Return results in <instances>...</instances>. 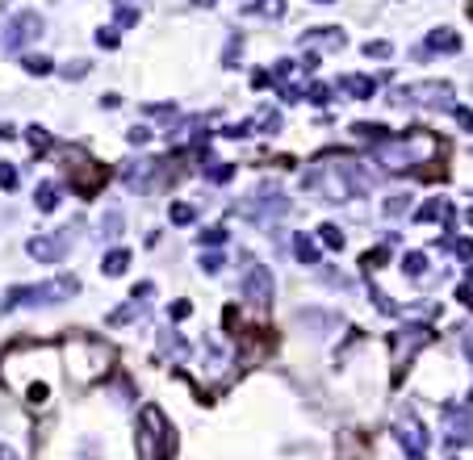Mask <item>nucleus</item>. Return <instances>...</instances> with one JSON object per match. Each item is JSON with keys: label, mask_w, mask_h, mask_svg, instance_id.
Instances as JSON below:
<instances>
[{"label": "nucleus", "mask_w": 473, "mask_h": 460, "mask_svg": "<svg viewBox=\"0 0 473 460\" xmlns=\"http://www.w3.org/2000/svg\"><path fill=\"white\" fill-rule=\"evenodd\" d=\"M80 289L76 276H59V280H47V284H17L4 293V310H30V306H55L63 297H72Z\"/></svg>", "instance_id": "f257e3e1"}, {"label": "nucleus", "mask_w": 473, "mask_h": 460, "mask_svg": "<svg viewBox=\"0 0 473 460\" xmlns=\"http://www.w3.org/2000/svg\"><path fill=\"white\" fill-rule=\"evenodd\" d=\"M139 456L142 460H168L172 456V435H168V422H164V410L147 406L139 422Z\"/></svg>", "instance_id": "f03ea898"}, {"label": "nucleus", "mask_w": 473, "mask_h": 460, "mask_svg": "<svg viewBox=\"0 0 473 460\" xmlns=\"http://www.w3.org/2000/svg\"><path fill=\"white\" fill-rule=\"evenodd\" d=\"M67 360H72V372H76V381H96V376H105V368H109V347H101L93 339H76V343H67Z\"/></svg>", "instance_id": "7ed1b4c3"}, {"label": "nucleus", "mask_w": 473, "mask_h": 460, "mask_svg": "<svg viewBox=\"0 0 473 460\" xmlns=\"http://www.w3.org/2000/svg\"><path fill=\"white\" fill-rule=\"evenodd\" d=\"M273 272L260 264V260H251V255H243V297H247V306H256V310H264L268 301H273Z\"/></svg>", "instance_id": "20e7f679"}, {"label": "nucleus", "mask_w": 473, "mask_h": 460, "mask_svg": "<svg viewBox=\"0 0 473 460\" xmlns=\"http://www.w3.org/2000/svg\"><path fill=\"white\" fill-rule=\"evenodd\" d=\"M63 172H67V180L76 184L80 192H96V188L105 184V176H109V172H105L101 163H93L84 151H67V163H63Z\"/></svg>", "instance_id": "39448f33"}, {"label": "nucleus", "mask_w": 473, "mask_h": 460, "mask_svg": "<svg viewBox=\"0 0 473 460\" xmlns=\"http://www.w3.org/2000/svg\"><path fill=\"white\" fill-rule=\"evenodd\" d=\"M423 343H431V326H423V322H415V326H402L398 335H394V364L402 368Z\"/></svg>", "instance_id": "423d86ee"}, {"label": "nucleus", "mask_w": 473, "mask_h": 460, "mask_svg": "<svg viewBox=\"0 0 473 460\" xmlns=\"http://www.w3.org/2000/svg\"><path fill=\"white\" fill-rule=\"evenodd\" d=\"M398 444L406 448V456H411V460H423L427 431L419 427V418H415V414H402V418H398Z\"/></svg>", "instance_id": "0eeeda50"}, {"label": "nucleus", "mask_w": 473, "mask_h": 460, "mask_svg": "<svg viewBox=\"0 0 473 460\" xmlns=\"http://www.w3.org/2000/svg\"><path fill=\"white\" fill-rule=\"evenodd\" d=\"M444 422H448V439L452 444H469L473 439V414L465 406H444Z\"/></svg>", "instance_id": "6e6552de"}, {"label": "nucleus", "mask_w": 473, "mask_h": 460, "mask_svg": "<svg viewBox=\"0 0 473 460\" xmlns=\"http://www.w3.org/2000/svg\"><path fill=\"white\" fill-rule=\"evenodd\" d=\"M38 30H42V21H38L34 13H21V17L13 21V34H4V46H21L25 38H34Z\"/></svg>", "instance_id": "1a4fd4ad"}, {"label": "nucleus", "mask_w": 473, "mask_h": 460, "mask_svg": "<svg viewBox=\"0 0 473 460\" xmlns=\"http://www.w3.org/2000/svg\"><path fill=\"white\" fill-rule=\"evenodd\" d=\"M30 255H34V260H42V264H55V260L63 255V238H47V234L30 238Z\"/></svg>", "instance_id": "9d476101"}, {"label": "nucleus", "mask_w": 473, "mask_h": 460, "mask_svg": "<svg viewBox=\"0 0 473 460\" xmlns=\"http://www.w3.org/2000/svg\"><path fill=\"white\" fill-rule=\"evenodd\" d=\"M339 88L352 92L356 100H369V96L377 92V80H373V76H339Z\"/></svg>", "instance_id": "9b49d317"}, {"label": "nucleus", "mask_w": 473, "mask_h": 460, "mask_svg": "<svg viewBox=\"0 0 473 460\" xmlns=\"http://www.w3.org/2000/svg\"><path fill=\"white\" fill-rule=\"evenodd\" d=\"M126 264H130V251H122V247H118V251H109V255L101 260V272H105V276H122V272H126Z\"/></svg>", "instance_id": "f8f14e48"}, {"label": "nucleus", "mask_w": 473, "mask_h": 460, "mask_svg": "<svg viewBox=\"0 0 473 460\" xmlns=\"http://www.w3.org/2000/svg\"><path fill=\"white\" fill-rule=\"evenodd\" d=\"M34 201H38V209H42V214H50V209L59 205V184L42 180V184H38V192H34Z\"/></svg>", "instance_id": "ddd939ff"}, {"label": "nucleus", "mask_w": 473, "mask_h": 460, "mask_svg": "<svg viewBox=\"0 0 473 460\" xmlns=\"http://www.w3.org/2000/svg\"><path fill=\"white\" fill-rule=\"evenodd\" d=\"M293 255H297L302 264H319V247H314V238L297 234V238H293Z\"/></svg>", "instance_id": "4468645a"}, {"label": "nucleus", "mask_w": 473, "mask_h": 460, "mask_svg": "<svg viewBox=\"0 0 473 460\" xmlns=\"http://www.w3.org/2000/svg\"><path fill=\"white\" fill-rule=\"evenodd\" d=\"M159 343H164V352H168V356H176V360H185V356H189V347H185V339H181V335H168V330H164V339H159Z\"/></svg>", "instance_id": "2eb2a0df"}, {"label": "nucleus", "mask_w": 473, "mask_h": 460, "mask_svg": "<svg viewBox=\"0 0 473 460\" xmlns=\"http://www.w3.org/2000/svg\"><path fill=\"white\" fill-rule=\"evenodd\" d=\"M25 138H30V146H34V151H47V146H50V134L42 130V126H30V134H25Z\"/></svg>", "instance_id": "dca6fc26"}, {"label": "nucleus", "mask_w": 473, "mask_h": 460, "mask_svg": "<svg viewBox=\"0 0 473 460\" xmlns=\"http://www.w3.org/2000/svg\"><path fill=\"white\" fill-rule=\"evenodd\" d=\"M402 268H406V272H411V276H423L427 260H423V255H419V251H411V255H406V260H402Z\"/></svg>", "instance_id": "f3484780"}, {"label": "nucleus", "mask_w": 473, "mask_h": 460, "mask_svg": "<svg viewBox=\"0 0 473 460\" xmlns=\"http://www.w3.org/2000/svg\"><path fill=\"white\" fill-rule=\"evenodd\" d=\"M319 238H323L327 247H343V230H339V226H331V222L323 226V234H319Z\"/></svg>", "instance_id": "a211bd4d"}, {"label": "nucleus", "mask_w": 473, "mask_h": 460, "mask_svg": "<svg viewBox=\"0 0 473 460\" xmlns=\"http://www.w3.org/2000/svg\"><path fill=\"white\" fill-rule=\"evenodd\" d=\"M25 71H34V76H47V71H50V59H42V54H30V59H25Z\"/></svg>", "instance_id": "6ab92c4d"}, {"label": "nucleus", "mask_w": 473, "mask_h": 460, "mask_svg": "<svg viewBox=\"0 0 473 460\" xmlns=\"http://www.w3.org/2000/svg\"><path fill=\"white\" fill-rule=\"evenodd\" d=\"M193 218H197L193 205H172V222H176V226H189Z\"/></svg>", "instance_id": "aec40b11"}, {"label": "nucleus", "mask_w": 473, "mask_h": 460, "mask_svg": "<svg viewBox=\"0 0 473 460\" xmlns=\"http://www.w3.org/2000/svg\"><path fill=\"white\" fill-rule=\"evenodd\" d=\"M101 226H105V234H109V238H118V234H122V214H109Z\"/></svg>", "instance_id": "412c9836"}, {"label": "nucleus", "mask_w": 473, "mask_h": 460, "mask_svg": "<svg viewBox=\"0 0 473 460\" xmlns=\"http://www.w3.org/2000/svg\"><path fill=\"white\" fill-rule=\"evenodd\" d=\"M0 184H4V188H17V168H13V163H0Z\"/></svg>", "instance_id": "4be33fe9"}, {"label": "nucleus", "mask_w": 473, "mask_h": 460, "mask_svg": "<svg viewBox=\"0 0 473 460\" xmlns=\"http://www.w3.org/2000/svg\"><path fill=\"white\" fill-rule=\"evenodd\" d=\"M365 54H369V59H389V42H369Z\"/></svg>", "instance_id": "5701e85b"}, {"label": "nucleus", "mask_w": 473, "mask_h": 460, "mask_svg": "<svg viewBox=\"0 0 473 460\" xmlns=\"http://www.w3.org/2000/svg\"><path fill=\"white\" fill-rule=\"evenodd\" d=\"M310 100H314V105H327V100H331V88H327V84H314V88H310Z\"/></svg>", "instance_id": "b1692460"}, {"label": "nucleus", "mask_w": 473, "mask_h": 460, "mask_svg": "<svg viewBox=\"0 0 473 460\" xmlns=\"http://www.w3.org/2000/svg\"><path fill=\"white\" fill-rule=\"evenodd\" d=\"M201 268L205 272H222V255H201Z\"/></svg>", "instance_id": "393cba45"}, {"label": "nucleus", "mask_w": 473, "mask_h": 460, "mask_svg": "<svg viewBox=\"0 0 473 460\" xmlns=\"http://www.w3.org/2000/svg\"><path fill=\"white\" fill-rule=\"evenodd\" d=\"M431 42L444 46V50H452V46H457V38H452V34H431Z\"/></svg>", "instance_id": "a878e982"}, {"label": "nucleus", "mask_w": 473, "mask_h": 460, "mask_svg": "<svg viewBox=\"0 0 473 460\" xmlns=\"http://www.w3.org/2000/svg\"><path fill=\"white\" fill-rule=\"evenodd\" d=\"M222 238H227V230H205V234H201V243H222Z\"/></svg>", "instance_id": "bb28decb"}, {"label": "nucleus", "mask_w": 473, "mask_h": 460, "mask_svg": "<svg viewBox=\"0 0 473 460\" xmlns=\"http://www.w3.org/2000/svg\"><path fill=\"white\" fill-rule=\"evenodd\" d=\"M189 301H176V306H172V310H168V314H172V318H189Z\"/></svg>", "instance_id": "cd10ccee"}, {"label": "nucleus", "mask_w": 473, "mask_h": 460, "mask_svg": "<svg viewBox=\"0 0 473 460\" xmlns=\"http://www.w3.org/2000/svg\"><path fill=\"white\" fill-rule=\"evenodd\" d=\"M96 42H101V46H118V34H113V30H101V34H96Z\"/></svg>", "instance_id": "c85d7f7f"}, {"label": "nucleus", "mask_w": 473, "mask_h": 460, "mask_svg": "<svg viewBox=\"0 0 473 460\" xmlns=\"http://www.w3.org/2000/svg\"><path fill=\"white\" fill-rule=\"evenodd\" d=\"M147 138H151V130H142V126H135V130H130V142H147Z\"/></svg>", "instance_id": "c756f323"}, {"label": "nucleus", "mask_w": 473, "mask_h": 460, "mask_svg": "<svg viewBox=\"0 0 473 460\" xmlns=\"http://www.w3.org/2000/svg\"><path fill=\"white\" fill-rule=\"evenodd\" d=\"M193 4H214V0H193Z\"/></svg>", "instance_id": "7c9ffc66"}, {"label": "nucleus", "mask_w": 473, "mask_h": 460, "mask_svg": "<svg viewBox=\"0 0 473 460\" xmlns=\"http://www.w3.org/2000/svg\"><path fill=\"white\" fill-rule=\"evenodd\" d=\"M314 4H331V0H314Z\"/></svg>", "instance_id": "2f4dec72"}]
</instances>
